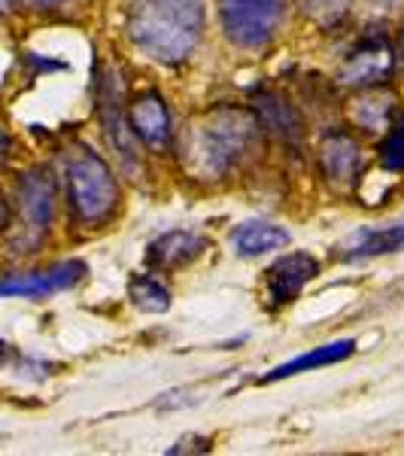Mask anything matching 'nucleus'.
I'll list each match as a JSON object with an SVG mask.
<instances>
[{
  "mask_svg": "<svg viewBox=\"0 0 404 456\" xmlns=\"http://www.w3.org/2000/svg\"><path fill=\"white\" fill-rule=\"evenodd\" d=\"M259 128V116L249 107L222 104L204 110L182 137V167L198 180H219L246 156Z\"/></svg>",
  "mask_w": 404,
  "mask_h": 456,
  "instance_id": "obj_1",
  "label": "nucleus"
},
{
  "mask_svg": "<svg viewBox=\"0 0 404 456\" xmlns=\"http://www.w3.org/2000/svg\"><path fill=\"white\" fill-rule=\"evenodd\" d=\"M128 37L152 61H186L204 37V4L201 0H131Z\"/></svg>",
  "mask_w": 404,
  "mask_h": 456,
  "instance_id": "obj_2",
  "label": "nucleus"
},
{
  "mask_svg": "<svg viewBox=\"0 0 404 456\" xmlns=\"http://www.w3.org/2000/svg\"><path fill=\"white\" fill-rule=\"evenodd\" d=\"M68 204L77 223L101 225L119 208V186L109 165L88 146H77L64 165Z\"/></svg>",
  "mask_w": 404,
  "mask_h": 456,
  "instance_id": "obj_3",
  "label": "nucleus"
},
{
  "mask_svg": "<svg viewBox=\"0 0 404 456\" xmlns=\"http://www.w3.org/2000/svg\"><path fill=\"white\" fill-rule=\"evenodd\" d=\"M286 0H219V21L231 43L262 49L280 31Z\"/></svg>",
  "mask_w": 404,
  "mask_h": 456,
  "instance_id": "obj_4",
  "label": "nucleus"
},
{
  "mask_svg": "<svg viewBox=\"0 0 404 456\" xmlns=\"http://www.w3.org/2000/svg\"><path fill=\"white\" fill-rule=\"evenodd\" d=\"M19 244L36 247L43 234L49 232L55 216V176L46 167H34V171L21 174L19 180Z\"/></svg>",
  "mask_w": 404,
  "mask_h": 456,
  "instance_id": "obj_5",
  "label": "nucleus"
},
{
  "mask_svg": "<svg viewBox=\"0 0 404 456\" xmlns=\"http://www.w3.org/2000/svg\"><path fill=\"white\" fill-rule=\"evenodd\" d=\"M98 110H101V125H104V137L109 150L116 152V159L122 161L125 171L137 174L141 171V152H137V134L131 131L128 113L122 104V83L113 70L101 79L98 92Z\"/></svg>",
  "mask_w": 404,
  "mask_h": 456,
  "instance_id": "obj_6",
  "label": "nucleus"
},
{
  "mask_svg": "<svg viewBox=\"0 0 404 456\" xmlns=\"http://www.w3.org/2000/svg\"><path fill=\"white\" fill-rule=\"evenodd\" d=\"M395 73V49L386 37H365L341 64V83L350 88H377Z\"/></svg>",
  "mask_w": 404,
  "mask_h": 456,
  "instance_id": "obj_7",
  "label": "nucleus"
},
{
  "mask_svg": "<svg viewBox=\"0 0 404 456\" xmlns=\"http://www.w3.org/2000/svg\"><path fill=\"white\" fill-rule=\"evenodd\" d=\"M128 122H131V131L137 134V141L152 152L167 150L174 141L171 110H167V101L161 98V92H156V88H146V92L131 98Z\"/></svg>",
  "mask_w": 404,
  "mask_h": 456,
  "instance_id": "obj_8",
  "label": "nucleus"
},
{
  "mask_svg": "<svg viewBox=\"0 0 404 456\" xmlns=\"http://www.w3.org/2000/svg\"><path fill=\"white\" fill-rule=\"evenodd\" d=\"M319 262L311 253H286L264 271V292L274 307H283L295 301L311 281H317Z\"/></svg>",
  "mask_w": 404,
  "mask_h": 456,
  "instance_id": "obj_9",
  "label": "nucleus"
},
{
  "mask_svg": "<svg viewBox=\"0 0 404 456\" xmlns=\"http://www.w3.org/2000/svg\"><path fill=\"white\" fill-rule=\"evenodd\" d=\"M85 277V265L79 259L61 262L49 271H36V274L10 277L0 281V298H49L55 292H64L77 286Z\"/></svg>",
  "mask_w": 404,
  "mask_h": 456,
  "instance_id": "obj_10",
  "label": "nucleus"
},
{
  "mask_svg": "<svg viewBox=\"0 0 404 456\" xmlns=\"http://www.w3.org/2000/svg\"><path fill=\"white\" fill-rule=\"evenodd\" d=\"M319 167L322 176H326L332 186L337 189H350L356 186L359 174L365 167V156L362 146L347 131H332L326 134V141L319 146Z\"/></svg>",
  "mask_w": 404,
  "mask_h": 456,
  "instance_id": "obj_11",
  "label": "nucleus"
},
{
  "mask_svg": "<svg viewBox=\"0 0 404 456\" xmlns=\"http://www.w3.org/2000/svg\"><path fill=\"white\" fill-rule=\"evenodd\" d=\"M207 249V238L198 232H167L149 247V265L156 271H176L195 262Z\"/></svg>",
  "mask_w": 404,
  "mask_h": 456,
  "instance_id": "obj_12",
  "label": "nucleus"
},
{
  "mask_svg": "<svg viewBox=\"0 0 404 456\" xmlns=\"http://www.w3.org/2000/svg\"><path fill=\"white\" fill-rule=\"evenodd\" d=\"M253 110H255V116H259L262 128L271 131L274 137H280L283 143H298L301 134H304L295 107L286 98H280L277 92H259L255 94Z\"/></svg>",
  "mask_w": 404,
  "mask_h": 456,
  "instance_id": "obj_13",
  "label": "nucleus"
},
{
  "mask_svg": "<svg viewBox=\"0 0 404 456\" xmlns=\"http://www.w3.org/2000/svg\"><path fill=\"white\" fill-rule=\"evenodd\" d=\"M231 244L238 249V256H244V259H259V256L274 253V249H283L289 244V232L274 223H259V219H253V223L234 228Z\"/></svg>",
  "mask_w": 404,
  "mask_h": 456,
  "instance_id": "obj_14",
  "label": "nucleus"
},
{
  "mask_svg": "<svg viewBox=\"0 0 404 456\" xmlns=\"http://www.w3.org/2000/svg\"><path fill=\"white\" fill-rule=\"evenodd\" d=\"M399 249H404V219L386 228H365V232H359L347 247V253H343V259H374V256H389L399 253Z\"/></svg>",
  "mask_w": 404,
  "mask_h": 456,
  "instance_id": "obj_15",
  "label": "nucleus"
},
{
  "mask_svg": "<svg viewBox=\"0 0 404 456\" xmlns=\"http://www.w3.org/2000/svg\"><path fill=\"white\" fill-rule=\"evenodd\" d=\"M356 350V341H335V344H326V347H317L311 353H301L292 362L286 365H277L274 371L268 374L264 380H283V378H295L301 371H313V369H322V365H335V362H343L347 356H352Z\"/></svg>",
  "mask_w": 404,
  "mask_h": 456,
  "instance_id": "obj_16",
  "label": "nucleus"
},
{
  "mask_svg": "<svg viewBox=\"0 0 404 456\" xmlns=\"http://www.w3.org/2000/svg\"><path fill=\"white\" fill-rule=\"evenodd\" d=\"M392 113H395V98L392 94H362L352 107V116L362 125L365 131H386L392 125Z\"/></svg>",
  "mask_w": 404,
  "mask_h": 456,
  "instance_id": "obj_17",
  "label": "nucleus"
},
{
  "mask_svg": "<svg viewBox=\"0 0 404 456\" xmlns=\"http://www.w3.org/2000/svg\"><path fill=\"white\" fill-rule=\"evenodd\" d=\"M128 296L134 301V307H141L146 314H161L171 307V292L167 286L158 281V277H149V274H141L128 283Z\"/></svg>",
  "mask_w": 404,
  "mask_h": 456,
  "instance_id": "obj_18",
  "label": "nucleus"
},
{
  "mask_svg": "<svg viewBox=\"0 0 404 456\" xmlns=\"http://www.w3.org/2000/svg\"><path fill=\"white\" fill-rule=\"evenodd\" d=\"M380 165L386 171H404V116L386 128L384 146H380Z\"/></svg>",
  "mask_w": 404,
  "mask_h": 456,
  "instance_id": "obj_19",
  "label": "nucleus"
},
{
  "mask_svg": "<svg viewBox=\"0 0 404 456\" xmlns=\"http://www.w3.org/2000/svg\"><path fill=\"white\" fill-rule=\"evenodd\" d=\"M347 4L350 0H298L301 12L317 21H337L347 12Z\"/></svg>",
  "mask_w": 404,
  "mask_h": 456,
  "instance_id": "obj_20",
  "label": "nucleus"
},
{
  "mask_svg": "<svg viewBox=\"0 0 404 456\" xmlns=\"http://www.w3.org/2000/svg\"><path fill=\"white\" fill-rule=\"evenodd\" d=\"M21 6H28V10H53V6L64 4V0H19Z\"/></svg>",
  "mask_w": 404,
  "mask_h": 456,
  "instance_id": "obj_21",
  "label": "nucleus"
},
{
  "mask_svg": "<svg viewBox=\"0 0 404 456\" xmlns=\"http://www.w3.org/2000/svg\"><path fill=\"white\" fill-rule=\"evenodd\" d=\"M10 225V208H6V201H4V195H0V232Z\"/></svg>",
  "mask_w": 404,
  "mask_h": 456,
  "instance_id": "obj_22",
  "label": "nucleus"
},
{
  "mask_svg": "<svg viewBox=\"0 0 404 456\" xmlns=\"http://www.w3.org/2000/svg\"><path fill=\"white\" fill-rule=\"evenodd\" d=\"M6 150H10V137H6L4 131H0V161L6 159Z\"/></svg>",
  "mask_w": 404,
  "mask_h": 456,
  "instance_id": "obj_23",
  "label": "nucleus"
},
{
  "mask_svg": "<svg viewBox=\"0 0 404 456\" xmlns=\"http://www.w3.org/2000/svg\"><path fill=\"white\" fill-rule=\"evenodd\" d=\"M6 356H10V350H6V344L0 341V365H4V359H6Z\"/></svg>",
  "mask_w": 404,
  "mask_h": 456,
  "instance_id": "obj_24",
  "label": "nucleus"
},
{
  "mask_svg": "<svg viewBox=\"0 0 404 456\" xmlns=\"http://www.w3.org/2000/svg\"><path fill=\"white\" fill-rule=\"evenodd\" d=\"M401 58H404V37H401Z\"/></svg>",
  "mask_w": 404,
  "mask_h": 456,
  "instance_id": "obj_25",
  "label": "nucleus"
}]
</instances>
